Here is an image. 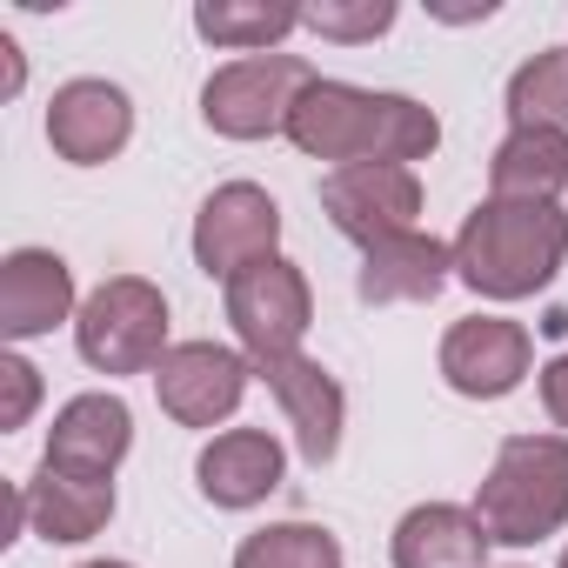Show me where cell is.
Wrapping results in <instances>:
<instances>
[{"label":"cell","mask_w":568,"mask_h":568,"mask_svg":"<svg viewBox=\"0 0 568 568\" xmlns=\"http://www.w3.org/2000/svg\"><path fill=\"white\" fill-rule=\"evenodd\" d=\"M288 141L308 161H335V168H415L442 148V121L435 108L408 101V94H382V88H355V81H322L295 101L288 114Z\"/></svg>","instance_id":"6da1fadb"},{"label":"cell","mask_w":568,"mask_h":568,"mask_svg":"<svg viewBox=\"0 0 568 568\" xmlns=\"http://www.w3.org/2000/svg\"><path fill=\"white\" fill-rule=\"evenodd\" d=\"M568 261V214L535 201H481L455 234V274L481 302H528Z\"/></svg>","instance_id":"7a4b0ae2"},{"label":"cell","mask_w":568,"mask_h":568,"mask_svg":"<svg viewBox=\"0 0 568 568\" xmlns=\"http://www.w3.org/2000/svg\"><path fill=\"white\" fill-rule=\"evenodd\" d=\"M488 541L535 548L568 521V435H508L475 488Z\"/></svg>","instance_id":"3957f363"},{"label":"cell","mask_w":568,"mask_h":568,"mask_svg":"<svg viewBox=\"0 0 568 568\" xmlns=\"http://www.w3.org/2000/svg\"><path fill=\"white\" fill-rule=\"evenodd\" d=\"M74 348L94 375H148L168 362V295L141 274H114L81 302Z\"/></svg>","instance_id":"277c9868"},{"label":"cell","mask_w":568,"mask_h":568,"mask_svg":"<svg viewBox=\"0 0 568 568\" xmlns=\"http://www.w3.org/2000/svg\"><path fill=\"white\" fill-rule=\"evenodd\" d=\"M308 88H315V68L302 54H247L207 74L201 121L221 141H267V134H288V114Z\"/></svg>","instance_id":"5b68a950"},{"label":"cell","mask_w":568,"mask_h":568,"mask_svg":"<svg viewBox=\"0 0 568 568\" xmlns=\"http://www.w3.org/2000/svg\"><path fill=\"white\" fill-rule=\"evenodd\" d=\"M308 322H315V295H308V274L295 261L274 254V261H261V267L227 281V328H234L247 362L302 355Z\"/></svg>","instance_id":"8992f818"},{"label":"cell","mask_w":568,"mask_h":568,"mask_svg":"<svg viewBox=\"0 0 568 568\" xmlns=\"http://www.w3.org/2000/svg\"><path fill=\"white\" fill-rule=\"evenodd\" d=\"M281 247V201L254 181H227L201 201L194 214V267L214 281H234Z\"/></svg>","instance_id":"52a82bcc"},{"label":"cell","mask_w":568,"mask_h":568,"mask_svg":"<svg viewBox=\"0 0 568 568\" xmlns=\"http://www.w3.org/2000/svg\"><path fill=\"white\" fill-rule=\"evenodd\" d=\"M254 382V362L241 348H221V342H174L168 362L154 368V395L161 408L181 422V428H214L241 408Z\"/></svg>","instance_id":"ba28073f"},{"label":"cell","mask_w":568,"mask_h":568,"mask_svg":"<svg viewBox=\"0 0 568 568\" xmlns=\"http://www.w3.org/2000/svg\"><path fill=\"white\" fill-rule=\"evenodd\" d=\"M535 368V342L521 322H501V315H468L442 335V382L468 402H501L528 382Z\"/></svg>","instance_id":"9c48e42d"},{"label":"cell","mask_w":568,"mask_h":568,"mask_svg":"<svg viewBox=\"0 0 568 568\" xmlns=\"http://www.w3.org/2000/svg\"><path fill=\"white\" fill-rule=\"evenodd\" d=\"M322 214L335 221V234L375 247V241L415 227V214H422V181H415V168H382V161H368V168H335V174L322 181Z\"/></svg>","instance_id":"30bf717a"},{"label":"cell","mask_w":568,"mask_h":568,"mask_svg":"<svg viewBox=\"0 0 568 568\" xmlns=\"http://www.w3.org/2000/svg\"><path fill=\"white\" fill-rule=\"evenodd\" d=\"M254 375L267 382V395L281 402V415H288L295 428V448L308 468H328L342 455V422H348V395L342 382L308 362V355H274V362H254Z\"/></svg>","instance_id":"8fae6325"},{"label":"cell","mask_w":568,"mask_h":568,"mask_svg":"<svg viewBox=\"0 0 568 568\" xmlns=\"http://www.w3.org/2000/svg\"><path fill=\"white\" fill-rule=\"evenodd\" d=\"M134 141V101L114 81H68L48 101V148L74 168H101Z\"/></svg>","instance_id":"7c38bea8"},{"label":"cell","mask_w":568,"mask_h":568,"mask_svg":"<svg viewBox=\"0 0 568 568\" xmlns=\"http://www.w3.org/2000/svg\"><path fill=\"white\" fill-rule=\"evenodd\" d=\"M128 448H134V408L121 395L94 388V395H74L54 415L41 462L61 468V475H81V481H114V468L128 462Z\"/></svg>","instance_id":"4fadbf2b"},{"label":"cell","mask_w":568,"mask_h":568,"mask_svg":"<svg viewBox=\"0 0 568 568\" xmlns=\"http://www.w3.org/2000/svg\"><path fill=\"white\" fill-rule=\"evenodd\" d=\"M68 315H81L74 267L54 247H14L8 261H0V335L8 342L54 335Z\"/></svg>","instance_id":"5bb4252c"},{"label":"cell","mask_w":568,"mask_h":568,"mask_svg":"<svg viewBox=\"0 0 568 568\" xmlns=\"http://www.w3.org/2000/svg\"><path fill=\"white\" fill-rule=\"evenodd\" d=\"M455 281V241H435L422 227L388 234L375 247H362V274H355V295L368 308H395V302H435Z\"/></svg>","instance_id":"9a60e30c"},{"label":"cell","mask_w":568,"mask_h":568,"mask_svg":"<svg viewBox=\"0 0 568 568\" xmlns=\"http://www.w3.org/2000/svg\"><path fill=\"white\" fill-rule=\"evenodd\" d=\"M281 475H288V455H281L267 428H227L194 462V481L214 508H254L281 488Z\"/></svg>","instance_id":"2e32d148"},{"label":"cell","mask_w":568,"mask_h":568,"mask_svg":"<svg viewBox=\"0 0 568 568\" xmlns=\"http://www.w3.org/2000/svg\"><path fill=\"white\" fill-rule=\"evenodd\" d=\"M488 528L475 508H455V501H422L395 521V568H488Z\"/></svg>","instance_id":"e0dca14e"},{"label":"cell","mask_w":568,"mask_h":568,"mask_svg":"<svg viewBox=\"0 0 568 568\" xmlns=\"http://www.w3.org/2000/svg\"><path fill=\"white\" fill-rule=\"evenodd\" d=\"M21 501H28V528L54 548H81L114 521V481H81V475L48 468V462L21 488Z\"/></svg>","instance_id":"ac0fdd59"},{"label":"cell","mask_w":568,"mask_h":568,"mask_svg":"<svg viewBox=\"0 0 568 568\" xmlns=\"http://www.w3.org/2000/svg\"><path fill=\"white\" fill-rule=\"evenodd\" d=\"M568 187V134L561 128H508L488 161V201H535L555 207Z\"/></svg>","instance_id":"d6986e66"},{"label":"cell","mask_w":568,"mask_h":568,"mask_svg":"<svg viewBox=\"0 0 568 568\" xmlns=\"http://www.w3.org/2000/svg\"><path fill=\"white\" fill-rule=\"evenodd\" d=\"M295 28H302L295 0H201L194 8V34L214 41V48H234L241 61L247 54H274Z\"/></svg>","instance_id":"ffe728a7"},{"label":"cell","mask_w":568,"mask_h":568,"mask_svg":"<svg viewBox=\"0 0 568 568\" xmlns=\"http://www.w3.org/2000/svg\"><path fill=\"white\" fill-rule=\"evenodd\" d=\"M234 568H342V541L315 521H274L234 548Z\"/></svg>","instance_id":"44dd1931"},{"label":"cell","mask_w":568,"mask_h":568,"mask_svg":"<svg viewBox=\"0 0 568 568\" xmlns=\"http://www.w3.org/2000/svg\"><path fill=\"white\" fill-rule=\"evenodd\" d=\"M508 121L515 128H561L568 134V48H548L515 68L508 81Z\"/></svg>","instance_id":"7402d4cb"},{"label":"cell","mask_w":568,"mask_h":568,"mask_svg":"<svg viewBox=\"0 0 568 568\" xmlns=\"http://www.w3.org/2000/svg\"><path fill=\"white\" fill-rule=\"evenodd\" d=\"M302 28L322 34V41L362 48V41L395 28V0H315V8H302Z\"/></svg>","instance_id":"603a6c76"},{"label":"cell","mask_w":568,"mask_h":568,"mask_svg":"<svg viewBox=\"0 0 568 568\" xmlns=\"http://www.w3.org/2000/svg\"><path fill=\"white\" fill-rule=\"evenodd\" d=\"M41 402V368L28 355H0V428H28Z\"/></svg>","instance_id":"cb8c5ba5"},{"label":"cell","mask_w":568,"mask_h":568,"mask_svg":"<svg viewBox=\"0 0 568 568\" xmlns=\"http://www.w3.org/2000/svg\"><path fill=\"white\" fill-rule=\"evenodd\" d=\"M541 408H548L555 428H568V348L541 368Z\"/></svg>","instance_id":"d4e9b609"},{"label":"cell","mask_w":568,"mask_h":568,"mask_svg":"<svg viewBox=\"0 0 568 568\" xmlns=\"http://www.w3.org/2000/svg\"><path fill=\"white\" fill-rule=\"evenodd\" d=\"M0 61H8V94H21V81H28V61H21V48L0 34Z\"/></svg>","instance_id":"484cf974"},{"label":"cell","mask_w":568,"mask_h":568,"mask_svg":"<svg viewBox=\"0 0 568 568\" xmlns=\"http://www.w3.org/2000/svg\"><path fill=\"white\" fill-rule=\"evenodd\" d=\"M81 568H134V561H81Z\"/></svg>","instance_id":"4316f807"},{"label":"cell","mask_w":568,"mask_h":568,"mask_svg":"<svg viewBox=\"0 0 568 568\" xmlns=\"http://www.w3.org/2000/svg\"><path fill=\"white\" fill-rule=\"evenodd\" d=\"M561 568H568V548H561Z\"/></svg>","instance_id":"83f0119b"}]
</instances>
